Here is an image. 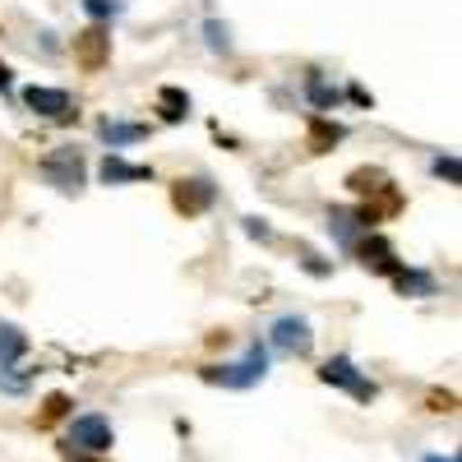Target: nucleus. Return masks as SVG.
<instances>
[{"label": "nucleus", "instance_id": "1", "mask_svg": "<svg viewBox=\"0 0 462 462\" xmlns=\"http://www.w3.org/2000/svg\"><path fill=\"white\" fill-rule=\"evenodd\" d=\"M199 374H204L208 383H222V389H250V383H259V379L268 374V352L254 342L236 365H204Z\"/></svg>", "mask_w": 462, "mask_h": 462}, {"label": "nucleus", "instance_id": "2", "mask_svg": "<svg viewBox=\"0 0 462 462\" xmlns=\"http://www.w3.org/2000/svg\"><path fill=\"white\" fill-rule=\"evenodd\" d=\"M42 176L56 189H79L84 185V158H79V148H60V152H51V158H42Z\"/></svg>", "mask_w": 462, "mask_h": 462}, {"label": "nucleus", "instance_id": "3", "mask_svg": "<svg viewBox=\"0 0 462 462\" xmlns=\"http://www.w3.org/2000/svg\"><path fill=\"white\" fill-rule=\"evenodd\" d=\"M69 444H74V448H88V453H106V448L116 444V435H111V426H106V416L88 411V416H74Z\"/></svg>", "mask_w": 462, "mask_h": 462}, {"label": "nucleus", "instance_id": "4", "mask_svg": "<svg viewBox=\"0 0 462 462\" xmlns=\"http://www.w3.org/2000/svg\"><path fill=\"white\" fill-rule=\"evenodd\" d=\"M319 379H324V383H337V389H346V393L361 398V402H370V398H374V383H370V379H361V374H356V365L346 361V356H333V361L319 370Z\"/></svg>", "mask_w": 462, "mask_h": 462}, {"label": "nucleus", "instance_id": "5", "mask_svg": "<svg viewBox=\"0 0 462 462\" xmlns=\"http://www.w3.org/2000/svg\"><path fill=\"white\" fill-rule=\"evenodd\" d=\"M273 342L282 346L287 356H310L315 333H310V324H305V319H296V315H282V319L273 324Z\"/></svg>", "mask_w": 462, "mask_h": 462}, {"label": "nucleus", "instance_id": "6", "mask_svg": "<svg viewBox=\"0 0 462 462\" xmlns=\"http://www.w3.org/2000/svg\"><path fill=\"white\" fill-rule=\"evenodd\" d=\"M213 199H217V189H213V180H204V176H189V180H180V185L171 189V204H176L180 213H204V208H213Z\"/></svg>", "mask_w": 462, "mask_h": 462}, {"label": "nucleus", "instance_id": "7", "mask_svg": "<svg viewBox=\"0 0 462 462\" xmlns=\"http://www.w3.org/2000/svg\"><path fill=\"white\" fill-rule=\"evenodd\" d=\"M106 56H111V37H106V28H102V23H93L88 32L74 37V60H79L84 69H102V65H106Z\"/></svg>", "mask_w": 462, "mask_h": 462}, {"label": "nucleus", "instance_id": "8", "mask_svg": "<svg viewBox=\"0 0 462 462\" xmlns=\"http://www.w3.org/2000/svg\"><path fill=\"white\" fill-rule=\"evenodd\" d=\"M23 102H28V111H37V116H65V111H69V93H65V88H42V84L23 88Z\"/></svg>", "mask_w": 462, "mask_h": 462}, {"label": "nucleus", "instance_id": "9", "mask_svg": "<svg viewBox=\"0 0 462 462\" xmlns=\"http://www.w3.org/2000/svg\"><path fill=\"white\" fill-rule=\"evenodd\" d=\"M102 180H106V185L152 180V167H134V162H125V158H116V152H106V162H102Z\"/></svg>", "mask_w": 462, "mask_h": 462}, {"label": "nucleus", "instance_id": "10", "mask_svg": "<svg viewBox=\"0 0 462 462\" xmlns=\"http://www.w3.org/2000/svg\"><path fill=\"white\" fill-rule=\"evenodd\" d=\"M361 259H365V268H374V273H398V259H393V250H389V241H379V236H370L365 245H361Z\"/></svg>", "mask_w": 462, "mask_h": 462}, {"label": "nucleus", "instance_id": "11", "mask_svg": "<svg viewBox=\"0 0 462 462\" xmlns=\"http://www.w3.org/2000/svg\"><path fill=\"white\" fill-rule=\"evenodd\" d=\"M23 352H28V337L14 324H0V370H10Z\"/></svg>", "mask_w": 462, "mask_h": 462}, {"label": "nucleus", "instance_id": "12", "mask_svg": "<svg viewBox=\"0 0 462 462\" xmlns=\"http://www.w3.org/2000/svg\"><path fill=\"white\" fill-rule=\"evenodd\" d=\"M97 134H102L111 148H121V143H134V139H143L148 130H143V125H125V121H102V125H97Z\"/></svg>", "mask_w": 462, "mask_h": 462}, {"label": "nucleus", "instance_id": "13", "mask_svg": "<svg viewBox=\"0 0 462 462\" xmlns=\"http://www.w3.org/2000/svg\"><path fill=\"white\" fill-rule=\"evenodd\" d=\"M158 106H162V121H185V116H189V97L180 88H162Z\"/></svg>", "mask_w": 462, "mask_h": 462}, {"label": "nucleus", "instance_id": "14", "mask_svg": "<svg viewBox=\"0 0 462 462\" xmlns=\"http://www.w3.org/2000/svg\"><path fill=\"white\" fill-rule=\"evenodd\" d=\"M337 139H342V125H328V121H310V143H315V152L333 148Z\"/></svg>", "mask_w": 462, "mask_h": 462}, {"label": "nucleus", "instance_id": "15", "mask_svg": "<svg viewBox=\"0 0 462 462\" xmlns=\"http://www.w3.org/2000/svg\"><path fill=\"white\" fill-rule=\"evenodd\" d=\"M356 226H361L356 213H346V208H333V213H328V231H333V236H342V241H352Z\"/></svg>", "mask_w": 462, "mask_h": 462}, {"label": "nucleus", "instance_id": "16", "mask_svg": "<svg viewBox=\"0 0 462 462\" xmlns=\"http://www.w3.org/2000/svg\"><path fill=\"white\" fill-rule=\"evenodd\" d=\"M60 416H69V398L65 393H51L47 407H42V416H37V426H56Z\"/></svg>", "mask_w": 462, "mask_h": 462}, {"label": "nucleus", "instance_id": "17", "mask_svg": "<svg viewBox=\"0 0 462 462\" xmlns=\"http://www.w3.org/2000/svg\"><path fill=\"white\" fill-rule=\"evenodd\" d=\"M346 185H352L356 195H370V189H383L389 180H383L379 171H352V176H346Z\"/></svg>", "mask_w": 462, "mask_h": 462}, {"label": "nucleus", "instance_id": "18", "mask_svg": "<svg viewBox=\"0 0 462 462\" xmlns=\"http://www.w3.org/2000/svg\"><path fill=\"white\" fill-rule=\"evenodd\" d=\"M84 10H88L93 19H116L125 5H121V0H84Z\"/></svg>", "mask_w": 462, "mask_h": 462}, {"label": "nucleus", "instance_id": "19", "mask_svg": "<svg viewBox=\"0 0 462 462\" xmlns=\"http://www.w3.org/2000/svg\"><path fill=\"white\" fill-rule=\"evenodd\" d=\"M393 278H398L402 291H430V278H426V273H407V268H398Z\"/></svg>", "mask_w": 462, "mask_h": 462}, {"label": "nucleus", "instance_id": "20", "mask_svg": "<svg viewBox=\"0 0 462 462\" xmlns=\"http://www.w3.org/2000/svg\"><path fill=\"white\" fill-rule=\"evenodd\" d=\"M310 97H315V106H333V102H337V88H328V84L310 79Z\"/></svg>", "mask_w": 462, "mask_h": 462}, {"label": "nucleus", "instance_id": "21", "mask_svg": "<svg viewBox=\"0 0 462 462\" xmlns=\"http://www.w3.org/2000/svg\"><path fill=\"white\" fill-rule=\"evenodd\" d=\"M435 176H444L448 185H457V180H462V171H457V158H435Z\"/></svg>", "mask_w": 462, "mask_h": 462}, {"label": "nucleus", "instance_id": "22", "mask_svg": "<svg viewBox=\"0 0 462 462\" xmlns=\"http://www.w3.org/2000/svg\"><path fill=\"white\" fill-rule=\"evenodd\" d=\"M208 42H213V51H226V47H231V42H226V28L208 23Z\"/></svg>", "mask_w": 462, "mask_h": 462}, {"label": "nucleus", "instance_id": "23", "mask_svg": "<svg viewBox=\"0 0 462 462\" xmlns=\"http://www.w3.org/2000/svg\"><path fill=\"white\" fill-rule=\"evenodd\" d=\"M245 231H250V236H259V241H268V236H273V231H268L259 217H250V222H245Z\"/></svg>", "mask_w": 462, "mask_h": 462}, {"label": "nucleus", "instance_id": "24", "mask_svg": "<svg viewBox=\"0 0 462 462\" xmlns=\"http://www.w3.org/2000/svg\"><path fill=\"white\" fill-rule=\"evenodd\" d=\"M430 407H435V411H453V393H435Z\"/></svg>", "mask_w": 462, "mask_h": 462}, {"label": "nucleus", "instance_id": "25", "mask_svg": "<svg viewBox=\"0 0 462 462\" xmlns=\"http://www.w3.org/2000/svg\"><path fill=\"white\" fill-rule=\"evenodd\" d=\"M5 88H10V65L0 60V93H5Z\"/></svg>", "mask_w": 462, "mask_h": 462}, {"label": "nucleus", "instance_id": "26", "mask_svg": "<svg viewBox=\"0 0 462 462\" xmlns=\"http://www.w3.org/2000/svg\"><path fill=\"white\" fill-rule=\"evenodd\" d=\"M426 462H457V457H426Z\"/></svg>", "mask_w": 462, "mask_h": 462}]
</instances>
